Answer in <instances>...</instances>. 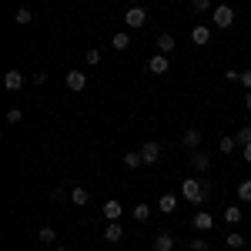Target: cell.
<instances>
[{"mask_svg":"<svg viewBox=\"0 0 251 251\" xmlns=\"http://www.w3.org/2000/svg\"><path fill=\"white\" fill-rule=\"evenodd\" d=\"M154 251H174V238L168 231L154 234Z\"/></svg>","mask_w":251,"mask_h":251,"instance_id":"4fadbf2b","label":"cell"},{"mask_svg":"<svg viewBox=\"0 0 251 251\" xmlns=\"http://www.w3.org/2000/svg\"><path fill=\"white\" fill-rule=\"evenodd\" d=\"M141 164H144L141 151H127V154H124V168H127V171H134V168H141Z\"/></svg>","mask_w":251,"mask_h":251,"instance_id":"ffe728a7","label":"cell"},{"mask_svg":"<svg viewBox=\"0 0 251 251\" xmlns=\"http://www.w3.org/2000/svg\"><path fill=\"white\" fill-rule=\"evenodd\" d=\"M238 198H241V201H251V177H245V181L238 184Z\"/></svg>","mask_w":251,"mask_h":251,"instance_id":"4316f807","label":"cell"},{"mask_svg":"<svg viewBox=\"0 0 251 251\" xmlns=\"http://www.w3.org/2000/svg\"><path fill=\"white\" fill-rule=\"evenodd\" d=\"M194 228H198V231H211V228H214L211 211H198V214H194Z\"/></svg>","mask_w":251,"mask_h":251,"instance_id":"8fae6325","label":"cell"},{"mask_svg":"<svg viewBox=\"0 0 251 251\" xmlns=\"http://www.w3.org/2000/svg\"><path fill=\"white\" fill-rule=\"evenodd\" d=\"M121 214H124V204H121V201H114V198L104 201V218H107V221H117Z\"/></svg>","mask_w":251,"mask_h":251,"instance_id":"30bf717a","label":"cell"},{"mask_svg":"<svg viewBox=\"0 0 251 251\" xmlns=\"http://www.w3.org/2000/svg\"><path fill=\"white\" fill-rule=\"evenodd\" d=\"M181 144H184V148H191V151H198V144H201V127H188L184 137H181Z\"/></svg>","mask_w":251,"mask_h":251,"instance_id":"9c48e42d","label":"cell"},{"mask_svg":"<svg viewBox=\"0 0 251 251\" xmlns=\"http://www.w3.org/2000/svg\"><path fill=\"white\" fill-rule=\"evenodd\" d=\"M141 157H144V164H157V157H161V144H157V141L141 144Z\"/></svg>","mask_w":251,"mask_h":251,"instance_id":"5b68a950","label":"cell"},{"mask_svg":"<svg viewBox=\"0 0 251 251\" xmlns=\"http://www.w3.org/2000/svg\"><path fill=\"white\" fill-rule=\"evenodd\" d=\"M3 87H7V91H20V87H24V74H20V71H7V74H3Z\"/></svg>","mask_w":251,"mask_h":251,"instance_id":"ba28073f","label":"cell"},{"mask_svg":"<svg viewBox=\"0 0 251 251\" xmlns=\"http://www.w3.org/2000/svg\"><path fill=\"white\" fill-rule=\"evenodd\" d=\"M54 251H67V248H54Z\"/></svg>","mask_w":251,"mask_h":251,"instance_id":"d590c367","label":"cell"},{"mask_svg":"<svg viewBox=\"0 0 251 251\" xmlns=\"http://www.w3.org/2000/svg\"><path fill=\"white\" fill-rule=\"evenodd\" d=\"M234 141H238V148H245V144H251V124H245V127H238V134H234Z\"/></svg>","mask_w":251,"mask_h":251,"instance_id":"603a6c76","label":"cell"},{"mask_svg":"<svg viewBox=\"0 0 251 251\" xmlns=\"http://www.w3.org/2000/svg\"><path fill=\"white\" fill-rule=\"evenodd\" d=\"M191 40L198 44V47H204V44H211V27H204V24H198L191 30Z\"/></svg>","mask_w":251,"mask_h":251,"instance_id":"52a82bcc","label":"cell"},{"mask_svg":"<svg viewBox=\"0 0 251 251\" xmlns=\"http://www.w3.org/2000/svg\"><path fill=\"white\" fill-rule=\"evenodd\" d=\"M37 241L40 245H54V241H57V231H54L50 225H44V228L37 231Z\"/></svg>","mask_w":251,"mask_h":251,"instance_id":"d6986e66","label":"cell"},{"mask_svg":"<svg viewBox=\"0 0 251 251\" xmlns=\"http://www.w3.org/2000/svg\"><path fill=\"white\" fill-rule=\"evenodd\" d=\"M111 47H114V50H127V47H131V37H127V30H117L114 37H111Z\"/></svg>","mask_w":251,"mask_h":251,"instance_id":"ac0fdd59","label":"cell"},{"mask_svg":"<svg viewBox=\"0 0 251 251\" xmlns=\"http://www.w3.org/2000/svg\"><path fill=\"white\" fill-rule=\"evenodd\" d=\"M64 84H67V91H74V94H77V91H84V87H87V74H80V71H71V74L64 77Z\"/></svg>","mask_w":251,"mask_h":251,"instance_id":"277c9868","label":"cell"},{"mask_svg":"<svg viewBox=\"0 0 251 251\" xmlns=\"http://www.w3.org/2000/svg\"><path fill=\"white\" fill-rule=\"evenodd\" d=\"M174 47H177V40H174L171 34H161V37H157V54H171Z\"/></svg>","mask_w":251,"mask_h":251,"instance_id":"e0dca14e","label":"cell"},{"mask_svg":"<svg viewBox=\"0 0 251 251\" xmlns=\"http://www.w3.org/2000/svg\"><path fill=\"white\" fill-rule=\"evenodd\" d=\"M87 201H91V191H87V188H74V191H71V204H74V208H84Z\"/></svg>","mask_w":251,"mask_h":251,"instance_id":"9a60e30c","label":"cell"},{"mask_svg":"<svg viewBox=\"0 0 251 251\" xmlns=\"http://www.w3.org/2000/svg\"><path fill=\"white\" fill-rule=\"evenodd\" d=\"M225 221H228V225H238V221H241V208H225Z\"/></svg>","mask_w":251,"mask_h":251,"instance_id":"484cf974","label":"cell"},{"mask_svg":"<svg viewBox=\"0 0 251 251\" xmlns=\"http://www.w3.org/2000/svg\"><path fill=\"white\" fill-rule=\"evenodd\" d=\"M84 60H87L91 67H94V64H100V50H97V47H91V50H84Z\"/></svg>","mask_w":251,"mask_h":251,"instance_id":"83f0119b","label":"cell"},{"mask_svg":"<svg viewBox=\"0 0 251 251\" xmlns=\"http://www.w3.org/2000/svg\"><path fill=\"white\" fill-rule=\"evenodd\" d=\"M241 154H245V161L251 164V144H245V148H241Z\"/></svg>","mask_w":251,"mask_h":251,"instance_id":"836d02e7","label":"cell"},{"mask_svg":"<svg viewBox=\"0 0 251 251\" xmlns=\"http://www.w3.org/2000/svg\"><path fill=\"white\" fill-rule=\"evenodd\" d=\"M208 191H211V184L201 181V177H188V181H181V198L191 201V204H204Z\"/></svg>","mask_w":251,"mask_h":251,"instance_id":"6da1fadb","label":"cell"},{"mask_svg":"<svg viewBox=\"0 0 251 251\" xmlns=\"http://www.w3.org/2000/svg\"><path fill=\"white\" fill-rule=\"evenodd\" d=\"M225 245H228V248L231 251H238V248H245V234H228V238H225Z\"/></svg>","mask_w":251,"mask_h":251,"instance_id":"cb8c5ba5","label":"cell"},{"mask_svg":"<svg viewBox=\"0 0 251 251\" xmlns=\"http://www.w3.org/2000/svg\"><path fill=\"white\" fill-rule=\"evenodd\" d=\"M121 238H124V231H121V225H117V221H111V225L104 228V241H111V245H117Z\"/></svg>","mask_w":251,"mask_h":251,"instance_id":"2e32d148","label":"cell"},{"mask_svg":"<svg viewBox=\"0 0 251 251\" xmlns=\"http://www.w3.org/2000/svg\"><path fill=\"white\" fill-rule=\"evenodd\" d=\"M30 80L40 87V84H47V74H44V71H37V74H30Z\"/></svg>","mask_w":251,"mask_h":251,"instance_id":"d6a6232c","label":"cell"},{"mask_svg":"<svg viewBox=\"0 0 251 251\" xmlns=\"http://www.w3.org/2000/svg\"><path fill=\"white\" fill-rule=\"evenodd\" d=\"M124 24H127L131 30L144 27V24H148V10H144V7H127V10H124Z\"/></svg>","mask_w":251,"mask_h":251,"instance_id":"3957f363","label":"cell"},{"mask_svg":"<svg viewBox=\"0 0 251 251\" xmlns=\"http://www.w3.org/2000/svg\"><path fill=\"white\" fill-rule=\"evenodd\" d=\"M241 87L251 91V67H248V71H241Z\"/></svg>","mask_w":251,"mask_h":251,"instance_id":"1f68e13d","label":"cell"},{"mask_svg":"<svg viewBox=\"0 0 251 251\" xmlns=\"http://www.w3.org/2000/svg\"><path fill=\"white\" fill-rule=\"evenodd\" d=\"M211 20H214V27L228 30V27L234 24V7H231V3H218V7H214V14H211Z\"/></svg>","mask_w":251,"mask_h":251,"instance_id":"7a4b0ae2","label":"cell"},{"mask_svg":"<svg viewBox=\"0 0 251 251\" xmlns=\"http://www.w3.org/2000/svg\"><path fill=\"white\" fill-rule=\"evenodd\" d=\"M188 251H211V245H208L204 238H194L191 245H188Z\"/></svg>","mask_w":251,"mask_h":251,"instance_id":"f546056e","label":"cell"},{"mask_svg":"<svg viewBox=\"0 0 251 251\" xmlns=\"http://www.w3.org/2000/svg\"><path fill=\"white\" fill-rule=\"evenodd\" d=\"M208 7H211V0H191V10H194V14H204Z\"/></svg>","mask_w":251,"mask_h":251,"instance_id":"4dcf8cb0","label":"cell"},{"mask_svg":"<svg viewBox=\"0 0 251 251\" xmlns=\"http://www.w3.org/2000/svg\"><path fill=\"white\" fill-rule=\"evenodd\" d=\"M134 221H141V225H144V221H151V204H148V201L134 204Z\"/></svg>","mask_w":251,"mask_h":251,"instance_id":"44dd1931","label":"cell"},{"mask_svg":"<svg viewBox=\"0 0 251 251\" xmlns=\"http://www.w3.org/2000/svg\"><path fill=\"white\" fill-rule=\"evenodd\" d=\"M20 121H24V111L20 107H10L7 111V124H20Z\"/></svg>","mask_w":251,"mask_h":251,"instance_id":"f1b7e54d","label":"cell"},{"mask_svg":"<svg viewBox=\"0 0 251 251\" xmlns=\"http://www.w3.org/2000/svg\"><path fill=\"white\" fill-rule=\"evenodd\" d=\"M234 148H238V141H234V137H221V141H218V151H221V154H231Z\"/></svg>","mask_w":251,"mask_h":251,"instance_id":"d4e9b609","label":"cell"},{"mask_svg":"<svg viewBox=\"0 0 251 251\" xmlns=\"http://www.w3.org/2000/svg\"><path fill=\"white\" fill-rule=\"evenodd\" d=\"M191 168H194L198 174H201V171H208V168H211V157H208V154H201V151H194V154H191Z\"/></svg>","mask_w":251,"mask_h":251,"instance_id":"5bb4252c","label":"cell"},{"mask_svg":"<svg viewBox=\"0 0 251 251\" xmlns=\"http://www.w3.org/2000/svg\"><path fill=\"white\" fill-rule=\"evenodd\" d=\"M174 208H177V198L174 194H161L157 198V211L161 214H174Z\"/></svg>","mask_w":251,"mask_h":251,"instance_id":"7c38bea8","label":"cell"},{"mask_svg":"<svg viewBox=\"0 0 251 251\" xmlns=\"http://www.w3.org/2000/svg\"><path fill=\"white\" fill-rule=\"evenodd\" d=\"M148 71H151V74H168V71H171V64H168V54H154V57L148 60Z\"/></svg>","mask_w":251,"mask_h":251,"instance_id":"8992f818","label":"cell"},{"mask_svg":"<svg viewBox=\"0 0 251 251\" xmlns=\"http://www.w3.org/2000/svg\"><path fill=\"white\" fill-rule=\"evenodd\" d=\"M245 107H248V111H251V91H248V94H245Z\"/></svg>","mask_w":251,"mask_h":251,"instance_id":"e575fe53","label":"cell"},{"mask_svg":"<svg viewBox=\"0 0 251 251\" xmlns=\"http://www.w3.org/2000/svg\"><path fill=\"white\" fill-rule=\"evenodd\" d=\"M14 20H17L20 27H27V24L34 20V14H30V7H17V14H14Z\"/></svg>","mask_w":251,"mask_h":251,"instance_id":"7402d4cb","label":"cell"}]
</instances>
